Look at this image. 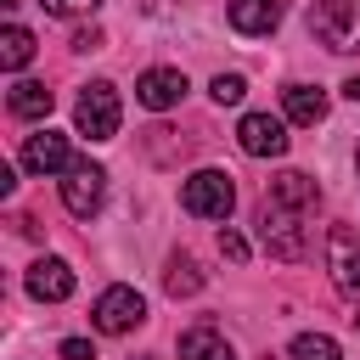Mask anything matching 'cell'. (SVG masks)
I'll list each match as a JSON object with an SVG mask.
<instances>
[{
	"mask_svg": "<svg viewBox=\"0 0 360 360\" xmlns=\"http://www.w3.org/2000/svg\"><path fill=\"white\" fill-rule=\"evenodd\" d=\"M304 219L309 214H298V208H281V202H259V242L270 248V259H281V264H298L304 253H309V231H304Z\"/></svg>",
	"mask_w": 360,
	"mask_h": 360,
	"instance_id": "obj_1",
	"label": "cell"
},
{
	"mask_svg": "<svg viewBox=\"0 0 360 360\" xmlns=\"http://www.w3.org/2000/svg\"><path fill=\"white\" fill-rule=\"evenodd\" d=\"M309 34L338 56L360 51V0H315L309 6Z\"/></svg>",
	"mask_w": 360,
	"mask_h": 360,
	"instance_id": "obj_2",
	"label": "cell"
},
{
	"mask_svg": "<svg viewBox=\"0 0 360 360\" xmlns=\"http://www.w3.org/2000/svg\"><path fill=\"white\" fill-rule=\"evenodd\" d=\"M180 208L197 214V219H225V214L236 208V186H231V174H225V169H197V174H186V186H180Z\"/></svg>",
	"mask_w": 360,
	"mask_h": 360,
	"instance_id": "obj_3",
	"label": "cell"
},
{
	"mask_svg": "<svg viewBox=\"0 0 360 360\" xmlns=\"http://www.w3.org/2000/svg\"><path fill=\"white\" fill-rule=\"evenodd\" d=\"M118 118H124V107H118V90H112L107 79H96V84L79 90V107H73L79 135H90V141H112V135H118Z\"/></svg>",
	"mask_w": 360,
	"mask_h": 360,
	"instance_id": "obj_4",
	"label": "cell"
},
{
	"mask_svg": "<svg viewBox=\"0 0 360 360\" xmlns=\"http://www.w3.org/2000/svg\"><path fill=\"white\" fill-rule=\"evenodd\" d=\"M101 197H107V169L90 163V158H73V169L62 174V202H68V214L90 219V214L101 208Z\"/></svg>",
	"mask_w": 360,
	"mask_h": 360,
	"instance_id": "obj_5",
	"label": "cell"
},
{
	"mask_svg": "<svg viewBox=\"0 0 360 360\" xmlns=\"http://www.w3.org/2000/svg\"><path fill=\"white\" fill-rule=\"evenodd\" d=\"M90 321H96V332H135L141 321H146V298L135 292V287H107L101 298H96V309H90Z\"/></svg>",
	"mask_w": 360,
	"mask_h": 360,
	"instance_id": "obj_6",
	"label": "cell"
},
{
	"mask_svg": "<svg viewBox=\"0 0 360 360\" xmlns=\"http://www.w3.org/2000/svg\"><path fill=\"white\" fill-rule=\"evenodd\" d=\"M326 270H332V287L360 298V236L349 225H332L326 231Z\"/></svg>",
	"mask_w": 360,
	"mask_h": 360,
	"instance_id": "obj_7",
	"label": "cell"
},
{
	"mask_svg": "<svg viewBox=\"0 0 360 360\" xmlns=\"http://www.w3.org/2000/svg\"><path fill=\"white\" fill-rule=\"evenodd\" d=\"M236 146H242L248 158H281V152H287V129H281V118H270V112H248V118L236 124Z\"/></svg>",
	"mask_w": 360,
	"mask_h": 360,
	"instance_id": "obj_8",
	"label": "cell"
},
{
	"mask_svg": "<svg viewBox=\"0 0 360 360\" xmlns=\"http://www.w3.org/2000/svg\"><path fill=\"white\" fill-rule=\"evenodd\" d=\"M22 169H28V174H68V169H73L68 135H56V129L28 135V141H22Z\"/></svg>",
	"mask_w": 360,
	"mask_h": 360,
	"instance_id": "obj_9",
	"label": "cell"
},
{
	"mask_svg": "<svg viewBox=\"0 0 360 360\" xmlns=\"http://www.w3.org/2000/svg\"><path fill=\"white\" fill-rule=\"evenodd\" d=\"M135 101H141V107H152V112L180 107V101H186V73H180V68H152V73H141Z\"/></svg>",
	"mask_w": 360,
	"mask_h": 360,
	"instance_id": "obj_10",
	"label": "cell"
},
{
	"mask_svg": "<svg viewBox=\"0 0 360 360\" xmlns=\"http://www.w3.org/2000/svg\"><path fill=\"white\" fill-rule=\"evenodd\" d=\"M28 292L39 304H62V298H73V270L62 259H34L28 264Z\"/></svg>",
	"mask_w": 360,
	"mask_h": 360,
	"instance_id": "obj_11",
	"label": "cell"
},
{
	"mask_svg": "<svg viewBox=\"0 0 360 360\" xmlns=\"http://www.w3.org/2000/svg\"><path fill=\"white\" fill-rule=\"evenodd\" d=\"M264 197H270V202H281V208H298V214H315V202H321V186H315L309 174H298V169H287V174H276V180L264 186Z\"/></svg>",
	"mask_w": 360,
	"mask_h": 360,
	"instance_id": "obj_12",
	"label": "cell"
},
{
	"mask_svg": "<svg viewBox=\"0 0 360 360\" xmlns=\"http://www.w3.org/2000/svg\"><path fill=\"white\" fill-rule=\"evenodd\" d=\"M225 17L236 34H270L281 22V0H225Z\"/></svg>",
	"mask_w": 360,
	"mask_h": 360,
	"instance_id": "obj_13",
	"label": "cell"
},
{
	"mask_svg": "<svg viewBox=\"0 0 360 360\" xmlns=\"http://www.w3.org/2000/svg\"><path fill=\"white\" fill-rule=\"evenodd\" d=\"M281 107H287L292 124H321V118H326V90H315V84H287V90H281Z\"/></svg>",
	"mask_w": 360,
	"mask_h": 360,
	"instance_id": "obj_14",
	"label": "cell"
},
{
	"mask_svg": "<svg viewBox=\"0 0 360 360\" xmlns=\"http://www.w3.org/2000/svg\"><path fill=\"white\" fill-rule=\"evenodd\" d=\"M51 101H56V96H51L39 79H17V84H11V96H6V107H11L17 118H45V112H51Z\"/></svg>",
	"mask_w": 360,
	"mask_h": 360,
	"instance_id": "obj_15",
	"label": "cell"
},
{
	"mask_svg": "<svg viewBox=\"0 0 360 360\" xmlns=\"http://www.w3.org/2000/svg\"><path fill=\"white\" fill-rule=\"evenodd\" d=\"M180 360H236V354H231V343H225L214 326H191V332L180 338Z\"/></svg>",
	"mask_w": 360,
	"mask_h": 360,
	"instance_id": "obj_16",
	"label": "cell"
},
{
	"mask_svg": "<svg viewBox=\"0 0 360 360\" xmlns=\"http://www.w3.org/2000/svg\"><path fill=\"white\" fill-rule=\"evenodd\" d=\"M197 287H202L197 259H191V253H174V259H169V270H163V292H169V298H191Z\"/></svg>",
	"mask_w": 360,
	"mask_h": 360,
	"instance_id": "obj_17",
	"label": "cell"
},
{
	"mask_svg": "<svg viewBox=\"0 0 360 360\" xmlns=\"http://www.w3.org/2000/svg\"><path fill=\"white\" fill-rule=\"evenodd\" d=\"M28 62H34V34L11 22V28L0 34V68H6V73H17V68H28Z\"/></svg>",
	"mask_w": 360,
	"mask_h": 360,
	"instance_id": "obj_18",
	"label": "cell"
},
{
	"mask_svg": "<svg viewBox=\"0 0 360 360\" xmlns=\"http://www.w3.org/2000/svg\"><path fill=\"white\" fill-rule=\"evenodd\" d=\"M292 360H343V354H338V343L326 332H298L292 338Z\"/></svg>",
	"mask_w": 360,
	"mask_h": 360,
	"instance_id": "obj_19",
	"label": "cell"
},
{
	"mask_svg": "<svg viewBox=\"0 0 360 360\" xmlns=\"http://www.w3.org/2000/svg\"><path fill=\"white\" fill-rule=\"evenodd\" d=\"M208 96H214L219 107H236V101L248 96V79H242V73H219V79L208 84Z\"/></svg>",
	"mask_w": 360,
	"mask_h": 360,
	"instance_id": "obj_20",
	"label": "cell"
},
{
	"mask_svg": "<svg viewBox=\"0 0 360 360\" xmlns=\"http://www.w3.org/2000/svg\"><path fill=\"white\" fill-rule=\"evenodd\" d=\"M45 11H56V17H79V11H96L101 0H39Z\"/></svg>",
	"mask_w": 360,
	"mask_h": 360,
	"instance_id": "obj_21",
	"label": "cell"
},
{
	"mask_svg": "<svg viewBox=\"0 0 360 360\" xmlns=\"http://www.w3.org/2000/svg\"><path fill=\"white\" fill-rule=\"evenodd\" d=\"M219 253H225L231 264H242V259H248V242H242L236 231H219Z\"/></svg>",
	"mask_w": 360,
	"mask_h": 360,
	"instance_id": "obj_22",
	"label": "cell"
},
{
	"mask_svg": "<svg viewBox=\"0 0 360 360\" xmlns=\"http://www.w3.org/2000/svg\"><path fill=\"white\" fill-rule=\"evenodd\" d=\"M62 360H96V349H90L84 338H68V343H62Z\"/></svg>",
	"mask_w": 360,
	"mask_h": 360,
	"instance_id": "obj_23",
	"label": "cell"
},
{
	"mask_svg": "<svg viewBox=\"0 0 360 360\" xmlns=\"http://www.w3.org/2000/svg\"><path fill=\"white\" fill-rule=\"evenodd\" d=\"M96 45H101V28H79L73 34V51H96Z\"/></svg>",
	"mask_w": 360,
	"mask_h": 360,
	"instance_id": "obj_24",
	"label": "cell"
},
{
	"mask_svg": "<svg viewBox=\"0 0 360 360\" xmlns=\"http://www.w3.org/2000/svg\"><path fill=\"white\" fill-rule=\"evenodd\" d=\"M343 96H349V101H360V73H354V79H343Z\"/></svg>",
	"mask_w": 360,
	"mask_h": 360,
	"instance_id": "obj_25",
	"label": "cell"
},
{
	"mask_svg": "<svg viewBox=\"0 0 360 360\" xmlns=\"http://www.w3.org/2000/svg\"><path fill=\"white\" fill-rule=\"evenodd\" d=\"M354 169H360V152H354Z\"/></svg>",
	"mask_w": 360,
	"mask_h": 360,
	"instance_id": "obj_26",
	"label": "cell"
},
{
	"mask_svg": "<svg viewBox=\"0 0 360 360\" xmlns=\"http://www.w3.org/2000/svg\"><path fill=\"white\" fill-rule=\"evenodd\" d=\"M354 326H360V315H354Z\"/></svg>",
	"mask_w": 360,
	"mask_h": 360,
	"instance_id": "obj_27",
	"label": "cell"
}]
</instances>
